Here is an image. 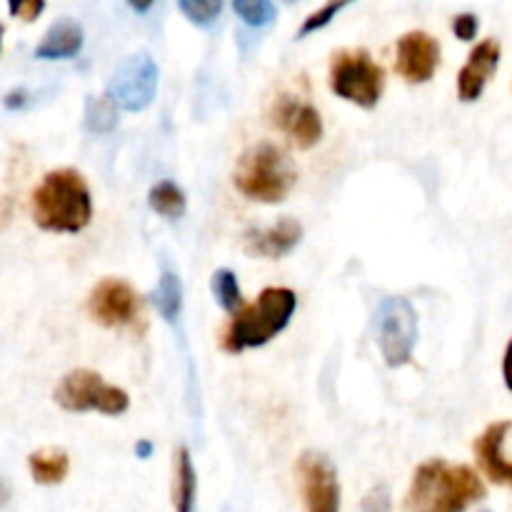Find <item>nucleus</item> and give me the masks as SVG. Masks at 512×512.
I'll use <instances>...</instances> for the list:
<instances>
[{
    "label": "nucleus",
    "instance_id": "obj_1",
    "mask_svg": "<svg viewBox=\"0 0 512 512\" xmlns=\"http://www.w3.org/2000/svg\"><path fill=\"white\" fill-rule=\"evenodd\" d=\"M33 220L48 233H80L93 218V198L83 175L75 168L45 173L30 198Z\"/></svg>",
    "mask_w": 512,
    "mask_h": 512
},
{
    "label": "nucleus",
    "instance_id": "obj_2",
    "mask_svg": "<svg viewBox=\"0 0 512 512\" xmlns=\"http://www.w3.org/2000/svg\"><path fill=\"white\" fill-rule=\"evenodd\" d=\"M485 498L480 475L468 465H448L443 460L423 463L413 475L408 493L410 512H465Z\"/></svg>",
    "mask_w": 512,
    "mask_h": 512
},
{
    "label": "nucleus",
    "instance_id": "obj_3",
    "mask_svg": "<svg viewBox=\"0 0 512 512\" xmlns=\"http://www.w3.org/2000/svg\"><path fill=\"white\" fill-rule=\"evenodd\" d=\"M295 308H298V298H295L293 290L265 288L255 298V303L233 315L220 345H223L225 353L233 355L248 348H260L288 328Z\"/></svg>",
    "mask_w": 512,
    "mask_h": 512
},
{
    "label": "nucleus",
    "instance_id": "obj_4",
    "mask_svg": "<svg viewBox=\"0 0 512 512\" xmlns=\"http://www.w3.org/2000/svg\"><path fill=\"white\" fill-rule=\"evenodd\" d=\"M298 180L293 160L273 143H258L238 160L233 185L253 203H283Z\"/></svg>",
    "mask_w": 512,
    "mask_h": 512
},
{
    "label": "nucleus",
    "instance_id": "obj_5",
    "mask_svg": "<svg viewBox=\"0 0 512 512\" xmlns=\"http://www.w3.org/2000/svg\"><path fill=\"white\" fill-rule=\"evenodd\" d=\"M330 88L338 98L373 110L383 98L385 70L368 50H338L330 60Z\"/></svg>",
    "mask_w": 512,
    "mask_h": 512
},
{
    "label": "nucleus",
    "instance_id": "obj_6",
    "mask_svg": "<svg viewBox=\"0 0 512 512\" xmlns=\"http://www.w3.org/2000/svg\"><path fill=\"white\" fill-rule=\"evenodd\" d=\"M373 335L390 368H403L418 343V313L408 298H385L373 315Z\"/></svg>",
    "mask_w": 512,
    "mask_h": 512
},
{
    "label": "nucleus",
    "instance_id": "obj_7",
    "mask_svg": "<svg viewBox=\"0 0 512 512\" xmlns=\"http://www.w3.org/2000/svg\"><path fill=\"white\" fill-rule=\"evenodd\" d=\"M55 403L68 413H95L123 415L130 408V398L123 388L105 383L95 370H73L58 383L53 393Z\"/></svg>",
    "mask_w": 512,
    "mask_h": 512
},
{
    "label": "nucleus",
    "instance_id": "obj_8",
    "mask_svg": "<svg viewBox=\"0 0 512 512\" xmlns=\"http://www.w3.org/2000/svg\"><path fill=\"white\" fill-rule=\"evenodd\" d=\"M158 65L148 53H135L113 70L108 80V95L125 113H140L158 93Z\"/></svg>",
    "mask_w": 512,
    "mask_h": 512
},
{
    "label": "nucleus",
    "instance_id": "obj_9",
    "mask_svg": "<svg viewBox=\"0 0 512 512\" xmlns=\"http://www.w3.org/2000/svg\"><path fill=\"white\" fill-rule=\"evenodd\" d=\"M140 303L133 285L120 278H105L93 288L88 300V313L103 328H130L138 323Z\"/></svg>",
    "mask_w": 512,
    "mask_h": 512
},
{
    "label": "nucleus",
    "instance_id": "obj_10",
    "mask_svg": "<svg viewBox=\"0 0 512 512\" xmlns=\"http://www.w3.org/2000/svg\"><path fill=\"white\" fill-rule=\"evenodd\" d=\"M308 512H340V483L328 455L308 450L295 463Z\"/></svg>",
    "mask_w": 512,
    "mask_h": 512
},
{
    "label": "nucleus",
    "instance_id": "obj_11",
    "mask_svg": "<svg viewBox=\"0 0 512 512\" xmlns=\"http://www.w3.org/2000/svg\"><path fill=\"white\" fill-rule=\"evenodd\" d=\"M438 65L440 43L425 30H410L395 45V68L408 83H428L433 80Z\"/></svg>",
    "mask_w": 512,
    "mask_h": 512
},
{
    "label": "nucleus",
    "instance_id": "obj_12",
    "mask_svg": "<svg viewBox=\"0 0 512 512\" xmlns=\"http://www.w3.org/2000/svg\"><path fill=\"white\" fill-rule=\"evenodd\" d=\"M273 125L283 130L300 150H310L323 138V118L310 103L283 95L273 105Z\"/></svg>",
    "mask_w": 512,
    "mask_h": 512
},
{
    "label": "nucleus",
    "instance_id": "obj_13",
    "mask_svg": "<svg viewBox=\"0 0 512 512\" xmlns=\"http://www.w3.org/2000/svg\"><path fill=\"white\" fill-rule=\"evenodd\" d=\"M475 458L493 483L512 488V420L493 423L475 440Z\"/></svg>",
    "mask_w": 512,
    "mask_h": 512
},
{
    "label": "nucleus",
    "instance_id": "obj_14",
    "mask_svg": "<svg viewBox=\"0 0 512 512\" xmlns=\"http://www.w3.org/2000/svg\"><path fill=\"white\" fill-rule=\"evenodd\" d=\"M303 240V225L295 218H283L268 228H250L243 238V248L250 258L278 260L293 253Z\"/></svg>",
    "mask_w": 512,
    "mask_h": 512
},
{
    "label": "nucleus",
    "instance_id": "obj_15",
    "mask_svg": "<svg viewBox=\"0 0 512 512\" xmlns=\"http://www.w3.org/2000/svg\"><path fill=\"white\" fill-rule=\"evenodd\" d=\"M500 50L498 40L488 38L483 43H478L470 53L468 63L460 68L458 73V98L465 100V103H473L480 95L485 93V85L490 83V78L495 75L500 65Z\"/></svg>",
    "mask_w": 512,
    "mask_h": 512
},
{
    "label": "nucleus",
    "instance_id": "obj_16",
    "mask_svg": "<svg viewBox=\"0 0 512 512\" xmlns=\"http://www.w3.org/2000/svg\"><path fill=\"white\" fill-rule=\"evenodd\" d=\"M83 28L78 20L60 18L45 30L43 40L35 48V58L40 60H68L75 58L83 48Z\"/></svg>",
    "mask_w": 512,
    "mask_h": 512
},
{
    "label": "nucleus",
    "instance_id": "obj_17",
    "mask_svg": "<svg viewBox=\"0 0 512 512\" xmlns=\"http://www.w3.org/2000/svg\"><path fill=\"white\" fill-rule=\"evenodd\" d=\"M30 475L38 485H58L68 478L70 458L65 450L60 448H43L35 450L28 458Z\"/></svg>",
    "mask_w": 512,
    "mask_h": 512
},
{
    "label": "nucleus",
    "instance_id": "obj_18",
    "mask_svg": "<svg viewBox=\"0 0 512 512\" xmlns=\"http://www.w3.org/2000/svg\"><path fill=\"white\" fill-rule=\"evenodd\" d=\"M195 495H198V475H195L193 458L188 448H178L175 453V512H195Z\"/></svg>",
    "mask_w": 512,
    "mask_h": 512
},
{
    "label": "nucleus",
    "instance_id": "obj_19",
    "mask_svg": "<svg viewBox=\"0 0 512 512\" xmlns=\"http://www.w3.org/2000/svg\"><path fill=\"white\" fill-rule=\"evenodd\" d=\"M150 300H153V305L158 308L160 318H163L165 323H178L180 313H183V283H180L178 275L170 273V270L160 275L158 285H155L153 293H150Z\"/></svg>",
    "mask_w": 512,
    "mask_h": 512
},
{
    "label": "nucleus",
    "instance_id": "obj_20",
    "mask_svg": "<svg viewBox=\"0 0 512 512\" xmlns=\"http://www.w3.org/2000/svg\"><path fill=\"white\" fill-rule=\"evenodd\" d=\"M148 205L153 208V213H158L165 220H180L188 208V200H185L183 188L173 180H160L150 188L148 193Z\"/></svg>",
    "mask_w": 512,
    "mask_h": 512
},
{
    "label": "nucleus",
    "instance_id": "obj_21",
    "mask_svg": "<svg viewBox=\"0 0 512 512\" xmlns=\"http://www.w3.org/2000/svg\"><path fill=\"white\" fill-rule=\"evenodd\" d=\"M118 103L110 95H90L85 100V128L95 135H108L118 128Z\"/></svg>",
    "mask_w": 512,
    "mask_h": 512
},
{
    "label": "nucleus",
    "instance_id": "obj_22",
    "mask_svg": "<svg viewBox=\"0 0 512 512\" xmlns=\"http://www.w3.org/2000/svg\"><path fill=\"white\" fill-rule=\"evenodd\" d=\"M210 290H213L215 303L220 305L228 313H238V308L243 305V293H240L238 278L230 268L215 270L213 278H210Z\"/></svg>",
    "mask_w": 512,
    "mask_h": 512
},
{
    "label": "nucleus",
    "instance_id": "obj_23",
    "mask_svg": "<svg viewBox=\"0 0 512 512\" xmlns=\"http://www.w3.org/2000/svg\"><path fill=\"white\" fill-rule=\"evenodd\" d=\"M233 10L250 28H265L278 15L273 0H233Z\"/></svg>",
    "mask_w": 512,
    "mask_h": 512
},
{
    "label": "nucleus",
    "instance_id": "obj_24",
    "mask_svg": "<svg viewBox=\"0 0 512 512\" xmlns=\"http://www.w3.org/2000/svg\"><path fill=\"white\" fill-rule=\"evenodd\" d=\"M178 8L190 23L208 28L223 13V0H178Z\"/></svg>",
    "mask_w": 512,
    "mask_h": 512
},
{
    "label": "nucleus",
    "instance_id": "obj_25",
    "mask_svg": "<svg viewBox=\"0 0 512 512\" xmlns=\"http://www.w3.org/2000/svg\"><path fill=\"white\" fill-rule=\"evenodd\" d=\"M353 3H355V0H328L323 8H318L315 13H310L308 18H305V23L300 25V30H298V38H308V35H313V33H318V30L328 28V25L333 23V20L338 18V15Z\"/></svg>",
    "mask_w": 512,
    "mask_h": 512
},
{
    "label": "nucleus",
    "instance_id": "obj_26",
    "mask_svg": "<svg viewBox=\"0 0 512 512\" xmlns=\"http://www.w3.org/2000/svg\"><path fill=\"white\" fill-rule=\"evenodd\" d=\"M393 510V495L388 485H375L360 503V512H390Z\"/></svg>",
    "mask_w": 512,
    "mask_h": 512
},
{
    "label": "nucleus",
    "instance_id": "obj_27",
    "mask_svg": "<svg viewBox=\"0 0 512 512\" xmlns=\"http://www.w3.org/2000/svg\"><path fill=\"white\" fill-rule=\"evenodd\" d=\"M8 10L13 18L33 23V20H38L43 15L45 0H8Z\"/></svg>",
    "mask_w": 512,
    "mask_h": 512
},
{
    "label": "nucleus",
    "instance_id": "obj_28",
    "mask_svg": "<svg viewBox=\"0 0 512 512\" xmlns=\"http://www.w3.org/2000/svg\"><path fill=\"white\" fill-rule=\"evenodd\" d=\"M478 28H480V20H478V15H475V13H460V15H455V18H453L455 38L465 40V43H468V40H473L475 35H478Z\"/></svg>",
    "mask_w": 512,
    "mask_h": 512
},
{
    "label": "nucleus",
    "instance_id": "obj_29",
    "mask_svg": "<svg viewBox=\"0 0 512 512\" xmlns=\"http://www.w3.org/2000/svg\"><path fill=\"white\" fill-rule=\"evenodd\" d=\"M3 105H5V108H8V110H20V108H25V105H28V90H25V88L10 90V93L5 95Z\"/></svg>",
    "mask_w": 512,
    "mask_h": 512
},
{
    "label": "nucleus",
    "instance_id": "obj_30",
    "mask_svg": "<svg viewBox=\"0 0 512 512\" xmlns=\"http://www.w3.org/2000/svg\"><path fill=\"white\" fill-rule=\"evenodd\" d=\"M503 378L508 390L512 393V340L508 343V350H505V358H503Z\"/></svg>",
    "mask_w": 512,
    "mask_h": 512
},
{
    "label": "nucleus",
    "instance_id": "obj_31",
    "mask_svg": "<svg viewBox=\"0 0 512 512\" xmlns=\"http://www.w3.org/2000/svg\"><path fill=\"white\" fill-rule=\"evenodd\" d=\"M128 5L138 15H145V13H150V8H153V5H155V0H128Z\"/></svg>",
    "mask_w": 512,
    "mask_h": 512
},
{
    "label": "nucleus",
    "instance_id": "obj_32",
    "mask_svg": "<svg viewBox=\"0 0 512 512\" xmlns=\"http://www.w3.org/2000/svg\"><path fill=\"white\" fill-rule=\"evenodd\" d=\"M135 453H138V458H150V455H153V443H148V440H140V443L135 445Z\"/></svg>",
    "mask_w": 512,
    "mask_h": 512
},
{
    "label": "nucleus",
    "instance_id": "obj_33",
    "mask_svg": "<svg viewBox=\"0 0 512 512\" xmlns=\"http://www.w3.org/2000/svg\"><path fill=\"white\" fill-rule=\"evenodd\" d=\"M285 3H298V0H285Z\"/></svg>",
    "mask_w": 512,
    "mask_h": 512
},
{
    "label": "nucleus",
    "instance_id": "obj_34",
    "mask_svg": "<svg viewBox=\"0 0 512 512\" xmlns=\"http://www.w3.org/2000/svg\"><path fill=\"white\" fill-rule=\"evenodd\" d=\"M480 512H493V510H480Z\"/></svg>",
    "mask_w": 512,
    "mask_h": 512
}]
</instances>
